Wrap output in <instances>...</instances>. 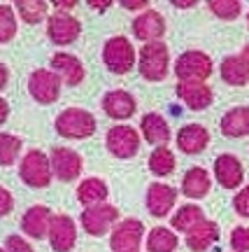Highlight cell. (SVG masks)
Returning <instances> with one entry per match:
<instances>
[{"label":"cell","mask_w":249,"mask_h":252,"mask_svg":"<svg viewBox=\"0 0 249 252\" xmlns=\"http://www.w3.org/2000/svg\"><path fill=\"white\" fill-rule=\"evenodd\" d=\"M138 68L140 75L149 82H161L170 72V52L166 42H149L142 45L138 56Z\"/></svg>","instance_id":"obj_1"},{"label":"cell","mask_w":249,"mask_h":252,"mask_svg":"<svg viewBox=\"0 0 249 252\" xmlns=\"http://www.w3.org/2000/svg\"><path fill=\"white\" fill-rule=\"evenodd\" d=\"M56 131L70 140H86L96 133V117L84 108H68L56 117Z\"/></svg>","instance_id":"obj_2"},{"label":"cell","mask_w":249,"mask_h":252,"mask_svg":"<svg viewBox=\"0 0 249 252\" xmlns=\"http://www.w3.org/2000/svg\"><path fill=\"white\" fill-rule=\"evenodd\" d=\"M19 175L21 180L26 182L28 187H47L54 178V171H52V161L42 150H28L24 154V159L19 163Z\"/></svg>","instance_id":"obj_3"},{"label":"cell","mask_w":249,"mask_h":252,"mask_svg":"<svg viewBox=\"0 0 249 252\" xmlns=\"http://www.w3.org/2000/svg\"><path fill=\"white\" fill-rule=\"evenodd\" d=\"M103 63L114 75H126L135 68V49L131 40L124 35L110 37L103 47Z\"/></svg>","instance_id":"obj_4"},{"label":"cell","mask_w":249,"mask_h":252,"mask_svg":"<svg viewBox=\"0 0 249 252\" xmlns=\"http://www.w3.org/2000/svg\"><path fill=\"white\" fill-rule=\"evenodd\" d=\"M214 65L210 54H205L200 49H189L184 54L177 56L175 61V75L179 82H205L212 75Z\"/></svg>","instance_id":"obj_5"},{"label":"cell","mask_w":249,"mask_h":252,"mask_svg":"<svg viewBox=\"0 0 249 252\" xmlns=\"http://www.w3.org/2000/svg\"><path fill=\"white\" fill-rule=\"evenodd\" d=\"M140 133L135 131L133 126L128 124H116L112 126L105 135V145L110 154H114L116 159H131L140 150Z\"/></svg>","instance_id":"obj_6"},{"label":"cell","mask_w":249,"mask_h":252,"mask_svg":"<svg viewBox=\"0 0 249 252\" xmlns=\"http://www.w3.org/2000/svg\"><path fill=\"white\" fill-rule=\"evenodd\" d=\"M119 220V208L110 206V203H100V206L86 208L82 213V226L89 236H105L107 231L112 234Z\"/></svg>","instance_id":"obj_7"},{"label":"cell","mask_w":249,"mask_h":252,"mask_svg":"<svg viewBox=\"0 0 249 252\" xmlns=\"http://www.w3.org/2000/svg\"><path fill=\"white\" fill-rule=\"evenodd\" d=\"M144 238V224L135 217L121 220L110 234V248L114 252H135Z\"/></svg>","instance_id":"obj_8"},{"label":"cell","mask_w":249,"mask_h":252,"mask_svg":"<svg viewBox=\"0 0 249 252\" xmlns=\"http://www.w3.org/2000/svg\"><path fill=\"white\" fill-rule=\"evenodd\" d=\"M28 91H30V96L37 103L49 105L54 100H58V96H61V77L54 70H45V68L33 70L30 77H28Z\"/></svg>","instance_id":"obj_9"},{"label":"cell","mask_w":249,"mask_h":252,"mask_svg":"<svg viewBox=\"0 0 249 252\" xmlns=\"http://www.w3.org/2000/svg\"><path fill=\"white\" fill-rule=\"evenodd\" d=\"M82 33L80 19H75L70 12H54L47 19V35L54 45H72Z\"/></svg>","instance_id":"obj_10"},{"label":"cell","mask_w":249,"mask_h":252,"mask_svg":"<svg viewBox=\"0 0 249 252\" xmlns=\"http://www.w3.org/2000/svg\"><path fill=\"white\" fill-rule=\"evenodd\" d=\"M49 161H52L54 175L63 182H72L75 178H80L82 168H84L82 157L70 147H54L49 154Z\"/></svg>","instance_id":"obj_11"},{"label":"cell","mask_w":249,"mask_h":252,"mask_svg":"<svg viewBox=\"0 0 249 252\" xmlns=\"http://www.w3.org/2000/svg\"><path fill=\"white\" fill-rule=\"evenodd\" d=\"M49 243L56 252H70L77 243V224L70 215H54L49 226Z\"/></svg>","instance_id":"obj_12"},{"label":"cell","mask_w":249,"mask_h":252,"mask_svg":"<svg viewBox=\"0 0 249 252\" xmlns=\"http://www.w3.org/2000/svg\"><path fill=\"white\" fill-rule=\"evenodd\" d=\"M133 35L138 40H142L144 45H149V42H161V37L166 33V19L161 12L156 9H144L140 17L133 19Z\"/></svg>","instance_id":"obj_13"},{"label":"cell","mask_w":249,"mask_h":252,"mask_svg":"<svg viewBox=\"0 0 249 252\" xmlns=\"http://www.w3.org/2000/svg\"><path fill=\"white\" fill-rule=\"evenodd\" d=\"M175 94H177V98L187 105L189 110H205L212 105V87L207 84V82H177V87H175Z\"/></svg>","instance_id":"obj_14"},{"label":"cell","mask_w":249,"mask_h":252,"mask_svg":"<svg viewBox=\"0 0 249 252\" xmlns=\"http://www.w3.org/2000/svg\"><path fill=\"white\" fill-rule=\"evenodd\" d=\"M214 178L223 189H238L245 180V168L235 154H219L214 159Z\"/></svg>","instance_id":"obj_15"},{"label":"cell","mask_w":249,"mask_h":252,"mask_svg":"<svg viewBox=\"0 0 249 252\" xmlns=\"http://www.w3.org/2000/svg\"><path fill=\"white\" fill-rule=\"evenodd\" d=\"M177 203V189L166 182H151L147 189V210L154 217H166Z\"/></svg>","instance_id":"obj_16"},{"label":"cell","mask_w":249,"mask_h":252,"mask_svg":"<svg viewBox=\"0 0 249 252\" xmlns=\"http://www.w3.org/2000/svg\"><path fill=\"white\" fill-rule=\"evenodd\" d=\"M103 110L112 119H131L138 110V103L133 94H128L126 89H112L103 96Z\"/></svg>","instance_id":"obj_17"},{"label":"cell","mask_w":249,"mask_h":252,"mask_svg":"<svg viewBox=\"0 0 249 252\" xmlns=\"http://www.w3.org/2000/svg\"><path fill=\"white\" fill-rule=\"evenodd\" d=\"M52 217V210L47 206H30L21 217V231L30 238H45L49 236Z\"/></svg>","instance_id":"obj_18"},{"label":"cell","mask_w":249,"mask_h":252,"mask_svg":"<svg viewBox=\"0 0 249 252\" xmlns=\"http://www.w3.org/2000/svg\"><path fill=\"white\" fill-rule=\"evenodd\" d=\"M140 131H142L144 140L156 145V147H168V140L172 138L170 124L159 112H147L142 117V122H140Z\"/></svg>","instance_id":"obj_19"},{"label":"cell","mask_w":249,"mask_h":252,"mask_svg":"<svg viewBox=\"0 0 249 252\" xmlns=\"http://www.w3.org/2000/svg\"><path fill=\"white\" fill-rule=\"evenodd\" d=\"M175 140L184 154H200L210 145V131L203 124H184L177 131Z\"/></svg>","instance_id":"obj_20"},{"label":"cell","mask_w":249,"mask_h":252,"mask_svg":"<svg viewBox=\"0 0 249 252\" xmlns=\"http://www.w3.org/2000/svg\"><path fill=\"white\" fill-rule=\"evenodd\" d=\"M52 70L70 87H75V84H80L84 80V65L70 52H56L52 56Z\"/></svg>","instance_id":"obj_21"},{"label":"cell","mask_w":249,"mask_h":252,"mask_svg":"<svg viewBox=\"0 0 249 252\" xmlns=\"http://www.w3.org/2000/svg\"><path fill=\"white\" fill-rule=\"evenodd\" d=\"M221 80L231 87H247L249 84V61L242 54L226 56L219 65Z\"/></svg>","instance_id":"obj_22"},{"label":"cell","mask_w":249,"mask_h":252,"mask_svg":"<svg viewBox=\"0 0 249 252\" xmlns=\"http://www.w3.org/2000/svg\"><path fill=\"white\" fill-rule=\"evenodd\" d=\"M212 189V178L203 166H194L182 178V194L187 198H205Z\"/></svg>","instance_id":"obj_23"},{"label":"cell","mask_w":249,"mask_h":252,"mask_svg":"<svg viewBox=\"0 0 249 252\" xmlns=\"http://www.w3.org/2000/svg\"><path fill=\"white\" fill-rule=\"evenodd\" d=\"M219 241V224L214 220H205L196 229H191L187 234V248L191 252H205L210 250Z\"/></svg>","instance_id":"obj_24"},{"label":"cell","mask_w":249,"mask_h":252,"mask_svg":"<svg viewBox=\"0 0 249 252\" xmlns=\"http://www.w3.org/2000/svg\"><path fill=\"white\" fill-rule=\"evenodd\" d=\"M219 128H221V133L226 138H245V135H249V108H245V105L231 108L221 117Z\"/></svg>","instance_id":"obj_25"},{"label":"cell","mask_w":249,"mask_h":252,"mask_svg":"<svg viewBox=\"0 0 249 252\" xmlns=\"http://www.w3.org/2000/svg\"><path fill=\"white\" fill-rule=\"evenodd\" d=\"M107 196H110V189H107V185L100 180V178H86V180H82L80 187H77V201L86 208L105 203Z\"/></svg>","instance_id":"obj_26"},{"label":"cell","mask_w":249,"mask_h":252,"mask_svg":"<svg viewBox=\"0 0 249 252\" xmlns=\"http://www.w3.org/2000/svg\"><path fill=\"white\" fill-rule=\"evenodd\" d=\"M207 217H205L203 208L200 206H194V203H187V206H182L172 215V229L175 231H184V234H189L191 229H196L200 222H205Z\"/></svg>","instance_id":"obj_27"},{"label":"cell","mask_w":249,"mask_h":252,"mask_svg":"<svg viewBox=\"0 0 249 252\" xmlns=\"http://www.w3.org/2000/svg\"><path fill=\"white\" fill-rule=\"evenodd\" d=\"M179 245L177 234L168 226H154L147 236V250L149 252H175Z\"/></svg>","instance_id":"obj_28"},{"label":"cell","mask_w":249,"mask_h":252,"mask_svg":"<svg viewBox=\"0 0 249 252\" xmlns=\"http://www.w3.org/2000/svg\"><path fill=\"white\" fill-rule=\"evenodd\" d=\"M177 166V159L170 147H154V152L149 154V171L159 178H166L170 173L175 171Z\"/></svg>","instance_id":"obj_29"},{"label":"cell","mask_w":249,"mask_h":252,"mask_svg":"<svg viewBox=\"0 0 249 252\" xmlns=\"http://www.w3.org/2000/svg\"><path fill=\"white\" fill-rule=\"evenodd\" d=\"M14 7L19 9V17L24 19L26 24H40L47 17V5L45 0H17Z\"/></svg>","instance_id":"obj_30"},{"label":"cell","mask_w":249,"mask_h":252,"mask_svg":"<svg viewBox=\"0 0 249 252\" xmlns=\"http://www.w3.org/2000/svg\"><path fill=\"white\" fill-rule=\"evenodd\" d=\"M21 152V138L12 133H0V166H12Z\"/></svg>","instance_id":"obj_31"},{"label":"cell","mask_w":249,"mask_h":252,"mask_svg":"<svg viewBox=\"0 0 249 252\" xmlns=\"http://www.w3.org/2000/svg\"><path fill=\"white\" fill-rule=\"evenodd\" d=\"M207 7L214 17L226 19V21H233L242 14V2L240 0H210Z\"/></svg>","instance_id":"obj_32"},{"label":"cell","mask_w":249,"mask_h":252,"mask_svg":"<svg viewBox=\"0 0 249 252\" xmlns=\"http://www.w3.org/2000/svg\"><path fill=\"white\" fill-rule=\"evenodd\" d=\"M17 35V17L9 5H0V45L9 42Z\"/></svg>","instance_id":"obj_33"},{"label":"cell","mask_w":249,"mask_h":252,"mask_svg":"<svg viewBox=\"0 0 249 252\" xmlns=\"http://www.w3.org/2000/svg\"><path fill=\"white\" fill-rule=\"evenodd\" d=\"M231 248L235 252H249V226H235L233 229Z\"/></svg>","instance_id":"obj_34"},{"label":"cell","mask_w":249,"mask_h":252,"mask_svg":"<svg viewBox=\"0 0 249 252\" xmlns=\"http://www.w3.org/2000/svg\"><path fill=\"white\" fill-rule=\"evenodd\" d=\"M233 208H235V213L240 217H247L249 220V185H245V187L235 194V198H233Z\"/></svg>","instance_id":"obj_35"},{"label":"cell","mask_w":249,"mask_h":252,"mask_svg":"<svg viewBox=\"0 0 249 252\" xmlns=\"http://www.w3.org/2000/svg\"><path fill=\"white\" fill-rule=\"evenodd\" d=\"M5 250L7 252H35L33 250V245L24 241V236H9L7 241H5Z\"/></svg>","instance_id":"obj_36"},{"label":"cell","mask_w":249,"mask_h":252,"mask_svg":"<svg viewBox=\"0 0 249 252\" xmlns=\"http://www.w3.org/2000/svg\"><path fill=\"white\" fill-rule=\"evenodd\" d=\"M12 208H14V196L9 194V189L0 187V217H5L12 213Z\"/></svg>","instance_id":"obj_37"},{"label":"cell","mask_w":249,"mask_h":252,"mask_svg":"<svg viewBox=\"0 0 249 252\" xmlns=\"http://www.w3.org/2000/svg\"><path fill=\"white\" fill-rule=\"evenodd\" d=\"M121 7L126 9H144V7H149V2L147 0H121Z\"/></svg>","instance_id":"obj_38"},{"label":"cell","mask_w":249,"mask_h":252,"mask_svg":"<svg viewBox=\"0 0 249 252\" xmlns=\"http://www.w3.org/2000/svg\"><path fill=\"white\" fill-rule=\"evenodd\" d=\"M54 7H56V12H70L72 7H77V2H75V0H70V2H61V0H56V2H54Z\"/></svg>","instance_id":"obj_39"},{"label":"cell","mask_w":249,"mask_h":252,"mask_svg":"<svg viewBox=\"0 0 249 252\" xmlns=\"http://www.w3.org/2000/svg\"><path fill=\"white\" fill-rule=\"evenodd\" d=\"M89 5L93 9H98V12H105V9L112 5V0H100V2H98V0H89Z\"/></svg>","instance_id":"obj_40"},{"label":"cell","mask_w":249,"mask_h":252,"mask_svg":"<svg viewBox=\"0 0 249 252\" xmlns=\"http://www.w3.org/2000/svg\"><path fill=\"white\" fill-rule=\"evenodd\" d=\"M7 117H9V105L5 98H0V124H5Z\"/></svg>","instance_id":"obj_41"},{"label":"cell","mask_w":249,"mask_h":252,"mask_svg":"<svg viewBox=\"0 0 249 252\" xmlns=\"http://www.w3.org/2000/svg\"><path fill=\"white\" fill-rule=\"evenodd\" d=\"M9 80V70L5 68V63H0V91L5 89V84H7Z\"/></svg>","instance_id":"obj_42"},{"label":"cell","mask_w":249,"mask_h":252,"mask_svg":"<svg viewBox=\"0 0 249 252\" xmlns=\"http://www.w3.org/2000/svg\"><path fill=\"white\" fill-rule=\"evenodd\" d=\"M172 5L179 7V9H187V7H194V5H196V0H191V2H187V0H184V2H182V0H175Z\"/></svg>","instance_id":"obj_43"},{"label":"cell","mask_w":249,"mask_h":252,"mask_svg":"<svg viewBox=\"0 0 249 252\" xmlns=\"http://www.w3.org/2000/svg\"><path fill=\"white\" fill-rule=\"evenodd\" d=\"M242 56H245V59H247V61H249V42H247V45H245V49H242Z\"/></svg>","instance_id":"obj_44"},{"label":"cell","mask_w":249,"mask_h":252,"mask_svg":"<svg viewBox=\"0 0 249 252\" xmlns=\"http://www.w3.org/2000/svg\"><path fill=\"white\" fill-rule=\"evenodd\" d=\"M0 252H7V250H5V248H0Z\"/></svg>","instance_id":"obj_45"},{"label":"cell","mask_w":249,"mask_h":252,"mask_svg":"<svg viewBox=\"0 0 249 252\" xmlns=\"http://www.w3.org/2000/svg\"><path fill=\"white\" fill-rule=\"evenodd\" d=\"M247 24H249V12H247Z\"/></svg>","instance_id":"obj_46"},{"label":"cell","mask_w":249,"mask_h":252,"mask_svg":"<svg viewBox=\"0 0 249 252\" xmlns=\"http://www.w3.org/2000/svg\"><path fill=\"white\" fill-rule=\"evenodd\" d=\"M135 252H140V250H135Z\"/></svg>","instance_id":"obj_47"}]
</instances>
